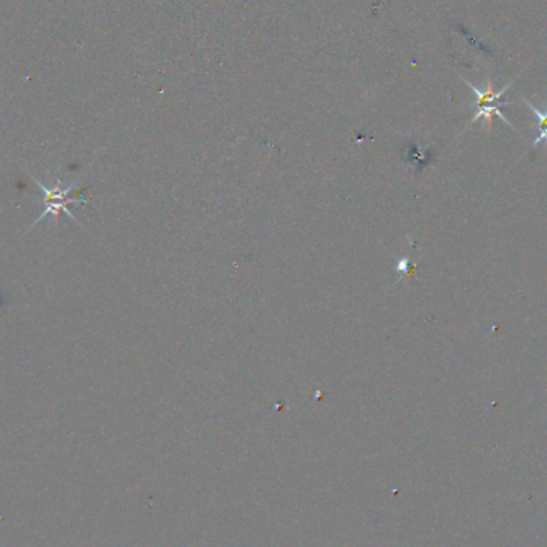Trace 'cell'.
Returning <instances> with one entry per match:
<instances>
[{"mask_svg":"<svg viewBox=\"0 0 547 547\" xmlns=\"http://www.w3.org/2000/svg\"><path fill=\"white\" fill-rule=\"evenodd\" d=\"M464 82L471 88V92L476 95L477 112L474 114V117H472L471 124H476L479 120H484V125H487V132L492 133L493 117L496 116L500 117L504 124L511 127L512 130H516L514 125H512L511 122L506 119L503 112H501L503 106H514V103H506V101L501 100L504 93L508 92L514 82H509L506 87L501 88L498 92H496L495 87H493V82L490 79L487 80V84H485L484 88L476 87V85H472L471 82L466 79H464Z\"/></svg>","mask_w":547,"mask_h":547,"instance_id":"obj_1","label":"cell"},{"mask_svg":"<svg viewBox=\"0 0 547 547\" xmlns=\"http://www.w3.org/2000/svg\"><path fill=\"white\" fill-rule=\"evenodd\" d=\"M29 176H31V180L36 183L37 188L44 192V212H42V215L37 216L36 221L32 223V228H34L39 221L44 220L45 216L48 215L53 216L55 226H58V220H60L61 213L68 215L72 221H76L80 226L76 215H72L71 210L68 208L69 204H87L88 202L87 196H69L71 191H74V189L77 188V183L71 184L68 188H63V186H61V181L56 180L55 186H53V188H48L42 181L37 180L36 176L32 175V173H29Z\"/></svg>","mask_w":547,"mask_h":547,"instance_id":"obj_2","label":"cell"},{"mask_svg":"<svg viewBox=\"0 0 547 547\" xmlns=\"http://www.w3.org/2000/svg\"><path fill=\"white\" fill-rule=\"evenodd\" d=\"M524 103L527 104L528 108L532 109L536 120H538V130H540V135L536 136V140L533 141V146L536 148L538 144H547V109L546 111H541V109L536 108L535 104H532L527 100H524Z\"/></svg>","mask_w":547,"mask_h":547,"instance_id":"obj_3","label":"cell"}]
</instances>
